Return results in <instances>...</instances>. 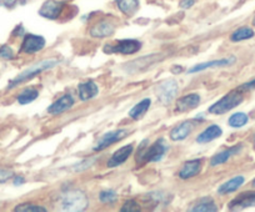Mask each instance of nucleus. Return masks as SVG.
<instances>
[{
	"instance_id": "f257e3e1",
	"label": "nucleus",
	"mask_w": 255,
	"mask_h": 212,
	"mask_svg": "<svg viewBox=\"0 0 255 212\" xmlns=\"http://www.w3.org/2000/svg\"><path fill=\"white\" fill-rule=\"evenodd\" d=\"M149 143L148 140H144L139 146V150L136 152V162L139 164H146V162H156L160 161L163 156L168 151L169 146L164 139L155 141L151 146H146Z\"/></svg>"
},
{
	"instance_id": "f03ea898",
	"label": "nucleus",
	"mask_w": 255,
	"mask_h": 212,
	"mask_svg": "<svg viewBox=\"0 0 255 212\" xmlns=\"http://www.w3.org/2000/svg\"><path fill=\"white\" fill-rule=\"evenodd\" d=\"M89 205L87 195L80 190H72L59 197L58 209L61 211H83Z\"/></svg>"
},
{
	"instance_id": "7ed1b4c3",
	"label": "nucleus",
	"mask_w": 255,
	"mask_h": 212,
	"mask_svg": "<svg viewBox=\"0 0 255 212\" xmlns=\"http://www.w3.org/2000/svg\"><path fill=\"white\" fill-rule=\"evenodd\" d=\"M243 99L244 97H243L242 90H233V91L228 92L225 96H223L219 101L213 104L209 108V113L214 114V115H222V114L228 113L237 108L238 105L242 104Z\"/></svg>"
},
{
	"instance_id": "20e7f679",
	"label": "nucleus",
	"mask_w": 255,
	"mask_h": 212,
	"mask_svg": "<svg viewBox=\"0 0 255 212\" xmlns=\"http://www.w3.org/2000/svg\"><path fill=\"white\" fill-rule=\"evenodd\" d=\"M58 64H59V62L56 59L43 60V62L38 63V64L33 65V67H30L29 69H26L25 71H23L20 75H18V76H16L14 80H11L8 87L9 89H11V87H15L16 85H19V84H21V82L26 81V80L31 79V77H34L35 75H38L39 72L45 71V70H48V69H51V68L56 67Z\"/></svg>"
},
{
	"instance_id": "39448f33",
	"label": "nucleus",
	"mask_w": 255,
	"mask_h": 212,
	"mask_svg": "<svg viewBox=\"0 0 255 212\" xmlns=\"http://www.w3.org/2000/svg\"><path fill=\"white\" fill-rule=\"evenodd\" d=\"M179 91V85L178 82L174 79L164 80L163 82L156 86V94H158L159 101L163 105L171 104L174 99L176 97Z\"/></svg>"
},
{
	"instance_id": "423d86ee",
	"label": "nucleus",
	"mask_w": 255,
	"mask_h": 212,
	"mask_svg": "<svg viewBox=\"0 0 255 212\" xmlns=\"http://www.w3.org/2000/svg\"><path fill=\"white\" fill-rule=\"evenodd\" d=\"M105 48V53H118V54L123 55H131L138 53L141 49V43L135 39H124V40H119L114 46L107 45Z\"/></svg>"
},
{
	"instance_id": "0eeeda50",
	"label": "nucleus",
	"mask_w": 255,
	"mask_h": 212,
	"mask_svg": "<svg viewBox=\"0 0 255 212\" xmlns=\"http://www.w3.org/2000/svg\"><path fill=\"white\" fill-rule=\"evenodd\" d=\"M45 39L40 35H33V34H28L24 36L23 44H21L20 51L25 53V54H34L38 51L43 50L45 46Z\"/></svg>"
},
{
	"instance_id": "6e6552de",
	"label": "nucleus",
	"mask_w": 255,
	"mask_h": 212,
	"mask_svg": "<svg viewBox=\"0 0 255 212\" xmlns=\"http://www.w3.org/2000/svg\"><path fill=\"white\" fill-rule=\"evenodd\" d=\"M128 135V130H124V129H119V130H115V131H110V133L105 134L103 135L102 138L99 139V141L97 142V145L94 146L93 150L94 151H102L104 148L109 147L110 145L113 143H117L119 142L120 140L125 138Z\"/></svg>"
},
{
	"instance_id": "1a4fd4ad",
	"label": "nucleus",
	"mask_w": 255,
	"mask_h": 212,
	"mask_svg": "<svg viewBox=\"0 0 255 212\" xmlns=\"http://www.w3.org/2000/svg\"><path fill=\"white\" fill-rule=\"evenodd\" d=\"M64 9V3L58 1V0H46L45 3L41 5L40 10H39V15L43 18L50 19V20H55L60 16L61 11Z\"/></svg>"
},
{
	"instance_id": "9d476101",
	"label": "nucleus",
	"mask_w": 255,
	"mask_h": 212,
	"mask_svg": "<svg viewBox=\"0 0 255 212\" xmlns=\"http://www.w3.org/2000/svg\"><path fill=\"white\" fill-rule=\"evenodd\" d=\"M255 206V192L249 191L240 194L239 196L235 197L233 201H230L229 210L232 211H238V210H244L248 207H254Z\"/></svg>"
},
{
	"instance_id": "9b49d317",
	"label": "nucleus",
	"mask_w": 255,
	"mask_h": 212,
	"mask_svg": "<svg viewBox=\"0 0 255 212\" xmlns=\"http://www.w3.org/2000/svg\"><path fill=\"white\" fill-rule=\"evenodd\" d=\"M115 31V25L109 20H102L99 23L94 24L90 29V35L93 38L103 39L108 38V36H112Z\"/></svg>"
},
{
	"instance_id": "f8f14e48",
	"label": "nucleus",
	"mask_w": 255,
	"mask_h": 212,
	"mask_svg": "<svg viewBox=\"0 0 255 212\" xmlns=\"http://www.w3.org/2000/svg\"><path fill=\"white\" fill-rule=\"evenodd\" d=\"M73 105H74V99H73L72 95H63V96L59 97L55 102H53L49 106L48 113L51 114V115H58V114H61L64 111L72 109Z\"/></svg>"
},
{
	"instance_id": "ddd939ff",
	"label": "nucleus",
	"mask_w": 255,
	"mask_h": 212,
	"mask_svg": "<svg viewBox=\"0 0 255 212\" xmlns=\"http://www.w3.org/2000/svg\"><path fill=\"white\" fill-rule=\"evenodd\" d=\"M200 104V96L198 94H188L185 96L180 97L176 101L175 111L178 113H186L193 109H195Z\"/></svg>"
},
{
	"instance_id": "4468645a",
	"label": "nucleus",
	"mask_w": 255,
	"mask_h": 212,
	"mask_svg": "<svg viewBox=\"0 0 255 212\" xmlns=\"http://www.w3.org/2000/svg\"><path fill=\"white\" fill-rule=\"evenodd\" d=\"M133 145H127V146H123L120 147L119 150L115 151L114 153L112 155V157L109 158V161H108V166L109 167H118L120 166L122 164H124L127 161L129 156L133 153Z\"/></svg>"
},
{
	"instance_id": "2eb2a0df",
	"label": "nucleus",
	"mask_w": 255,
	"mask_h": 212,
	"mask_svg": "<svg viewBox=\"0 0 255 212\" xmlns=\"http://www.w3.org/2000/svg\"><path fill=\"white\" fill-rule=\"evenodd\" d=\"M235 63V58L230 57L227 58V59H220V60H213V62H208V63H202V64L195 65L194 68H191L189 69V74H193V72H199L203 71V70L207 69H212V68H222V67H229V65L234 64Z\"/></svg>"
},
{
	"instance_id": "dca6fc26",
	"label": "nucleus",
	"mask_w": 255,
	"mask_h": 212,
	"mask_svg": "<svg viewBox=\"0 0 255 212\" xmlns=\"http://www.w3.org/2000/svg\"><path fill=\"white\" fill-rule=\"evenodd\" d=\"M200 171H202V160H190L183 165L179 172V177L183 180L191 179L199 175Z\"/></svg>"
},
{
	"instance_id": "f3484780",
	"label": "nucleus",
	"mask_w": 255,
	"mask_h": 212,
	"mask_svg": "<svg viewBox=\"0 0 255 212\" xmlns=\"http://www.w3.org/2000/svg\"><path fill=\"white\" fill-rule=\"evenodd\" d=\"M193 129H194V125H193L191 121H184V123H181L180 125L175 126V128L170 131V134H169L170 140L173 141L185 140V139L191 134Z\"/></svg>"
},
{
	"instance_id": "a211bd4d",
	"label": "nucleus",
	"mask_w": 255,
	"mask_h": 212,
	"mask_svg": "<svg viewBox=\"0 0 255 212\" xmlns=\"http://www.w3.org/2000/svg\"><path fill=\"white\" fill-rule=\"evenodd\" d=\"M78 92H79V97L83 101H88L92 100L99 94V87L94 81H85L79 84L78 86Z\"/></svg>"
},
{
	"instance_id": "6ab92c4d",
	"label": "nucleus",
	"mask_w": 255,
	"mask_h": 212,
	"mask_svg": "<svg viewBox=\"0 0 255 212\" xmlns=\"http://www.w3.org/2000/svg\"><path fill=\"white\" fill-rule=\"evenodd\" d=\"M242 145H235L227 148V150L222 151V152L217 153V155L213 156V158L210 160V166H218V165H222L224 164V162H227L232 156L237 155V153L242 150Z\"/></svg>"
},
{
	"instance_id": "aec40b11",
	"label": "nucleus",
	"mask_w": 255,
	"mask_h": 212,
	"mask_svg": "<svg viewBox=\"0 0 255 212\" xmlns=\"http://www.w3.org/2000/svg\"><path fill=\"white\" fill-rule=\"evenodd\" d=\"M223 134V130L220 129L219 125H210L209 128L205 129L202 134H199V136L197 138L198 143H208L210 141L215 140V139L220 138Z\"/></svg>"
},
{
	"instance_id": "412c9836",
	"label": "nucleus",
	"mask_w": 255,
	"mask_h": 212,
	"mask_svg": "<svg viewBox=\"0 0 255 212\" xmlns=\"http://www.w3.org/2000/svg\"><path fill=\"white\" fill-rule=\"evenodd\" d=\"M189 211L193 212H215L218 211V206L215 205V202L213 201V199L210 197H203L195 205H193V207L189 209Z\"/></svg>"
},
{
	"instance_id": "4be33fe9",
	"label": "nucleus",
	"mask_w": 255,
	"mask_h": 212,
	"mask_svg": "<svg viewBox=\"0 0 255 212\" xmlns=\"http://www.w3.org/2000/svg\"><path fill=\"white\" fill-rule=\"evenodd\" d=\"M244 181H245V179L243 176L233 177L232 180H229L228 182L223 184L222 186L218 189V194H219V195H227V194H230V192L237 191V190L239 189V187L242 186L243 184H244Z\"/></svg>"
},
{
	"instance_id": "5701e85b",
	"label": "nucleus",
	"mask_w": 255,
	"mask_h": 212,
	"mask_svg": "<svg viewBox=\"0 0 255 212\" xmlns=\"http://www.w3.org/2000/svg\"><path fill=\"white\" fill-rule=\"evenodd\" d=\"M150 104H151L150 99L141 100L139 104H136L135 106L131 109L130 113H129V116H130L133 120H140V119L145 115L146 111L149 110V108H150Z\"/></svg>"
},
{
	"instance_id": "b1692460",
	"label": "nucleus",
	"mask_w": 255,
	"mask_h": 212,
	"mask_svg": "<svg viewBox=\"0 0 255 212\" xmlns=\"http://www.w3.org/2000/svg\"><path fill=\"white\" fill-rule=\"evenodd\" d=\"M120 11L128 16H131L139 8V0H118Z\"/></svg>"
},
{
	"instance_id": "393cba45",
	"label": "nucleus",
	"mask_w": 255,
	"mask_h": 212,
	"mask_svg": "<svg viewBox=\"0 0 255 212\" xmlns=\"http://www.w3.org/2000/svg\"><path fill=\"white\" fill-rule=\"evenodd\" d=\"M254 36V30L248 26H243V28H239L238 30H235L234 33L230 36V40L234 41V43H238V41L248 40V39H252Z\"/></svg>"
},
{
	"instance_id": "a878e982",
	"label": "nucleus",
	"mask_w": 255,
	"mask_h": 212,
	"mask_svg": "<svg viewBox=\"0 0 255 212\" xmlns=\"http://www.w3.org/2000/svg\"><path fill=\"white\" fill-rule=\"evenodd\" d=\"M38 96H39L38 90L34 89V87H29V89L23 90V91L18 95V102L20 105L30 104V102H33Z\"/></svg>"
},
{
	"instance_id": "bb28decb",
	"label": "nucleus",
	"mask_w": 255,
	"mask_h": 212,
	"mask_svg": "<svg viewBox=\"0 0 255 212\" xmlns=\"http://www.w3.org/2000/svg\"><path fill=\"white\" fill-rule=\"evenodd\" d=\"M248 120H249V119H248L247 114L237 113V114H234V115L230 116L228 123H229V125L232 126V128L238 129V128H243V126L248 123Z\"/></svg>"
},
{
	"instance_id": "cd10ccee",
	"label": "nucleus",
	"mask_w": 255,
	"mask_h": 212,
	"mask_svg": "<svg viewBox=\"0 0 255 212\" xmlns=\"http://www.w3.org/2000/svg\"><path fill=\"white\" fill-rule=\"evenodd\" d=\"M16 212H46V209L35 204H21L14 209Z\"/></svg>"
},
{
	"instance_id": "c85d7f7f",
	"label": "nucleus",
	"mask_w": 255,
	"mask_h": 212,
	"mask_svg": "<svg viewBox=\"0 0 255 212\" xmlns=\"http://www.w3.org/2000/svg\"><path fill=\"white\" fill-rule=\"evenodd\" d=\"M99 200L103 204H113L118 200V194L113 190H104V191L100 192Z\"/></svg>"
},
{
	"instance_id": "c756f323",
	"label": "nucleus",
	"mask_w": 255,
	"mask_h": 212,
	"mask_svg": "<svg viewBox=\"0 0 255 212\" xmlns=\"http://www.w3.org/2000/svg\"><path fill=\"white\" fill-rule=\"evenodd\" d=\"M122 211L123 212H138L140 211V206L136 201L134 200H129V201L125 202L122 207Z\"/></svg>"
},
{
	"instance_id": "7c9ffc66",
	"label": "nucleus",
	"mask_w": 255,
	"mask_h": 212,
	"mask_svg": "<svg viewBox=\"0 0 255 212\" xmlns=\"http://www.w3.org/2000/svg\"><path fill=\"white\" fill-rule=\"evenodd\" d=\"M0 58H1V59H6V60L13 59L14 58L13 49L8 45L0 46Z\"/></svg>"
},
{
	"instance_id": "2f4dec72",
	"label": "nucleus",
	"mask_w": 255,
	"mask_h": 212,
	"mask_svg": "<svg viewBox=\"0 0 255 212\" xmlns=\"http://www.w3.org/2000/svg\"><path fill=\"white\" fill-rule=\"evenodd\" d=\"M13 177V171L9 169H0V184L8 181L9 179Z\"/></svg>"
},
{
	"instance_id": "473e14b6",
	"label": "nucleus",
	"mask_w": 255,
	"mask_h": 212,
	"mask_svg": "<svg viewBox=\"0 0 255 212\" xmlns=\"http://www.w3.org/2000/svg\"><path fill=\"white\" fill-rule=\"evenodd\" d=\"M19 3H24V0H0V6L14 8V6Z\"/></svg>"
},
{
	"instance_id": "72a5a7b5",
	"label": "nucleus",
	"mask_w": 255,
	"mask_h": 212,
	"mask_svg": "<svg viewBox=\"0 0 255 212\" xmlns=\"http://www.w3.org/2000/svg\"><path fill=\"white\" fill-rule=\"evenodd\" d=\"M194 3H195V0H181L180 6L183 9H189L194 5Z\"/></svg>"
},
{
	"instance_id": "f704fd0d",
	"label": "nucleus",
	"mask_w": 255,
	"mask_h": 212,
	"mask_svg": "<svg viewBox=\"0 0 255 212\" xmlns=\"http://www.w3.org/2000/svg\"><path fill=\"white\" fill-rule=\"evenodd\" d=\"M250 89H255V79L240 86V90H242V91L243 90H250Z\"/></svg>"
},
{
	"instance_id": "c9c22d12",
	"label": "nucleus",
	"mask_w": 255,
	"mask_h": 212,
	"mask_svg": "<svg viewBox=\"0 0 255 212\" xmlns=\"http://www.w3.org/2000/svg\"><path fill=\"white\" fill-rule=\"evenodd\" d=\"M24 182H25V180H24L23 176L14 177V185H15V186H20V185H23Z\"/></svg>"
},
{
	"instance_id": "e433bc0d",
	"label": "nucleus",
	"mask_w": 255,
	"mask_h": 212,
	"mask_svg": "<svg viewBox=\"0 0 255 212\" xmlns=\"http://www.w3.org/2000/svg\"><path fill=\"white\" fill-rule=\"evenodd\" d=\"M253 187H255V180H254V181H253Z\"/></svg>"
},
{
	"instance_id": "4c0bfd02",
	"label": "nucleus",
	"mask_w": 255,
	"mask_h": 212,
	"mask_svg": "<svg viewBox=\"0 0 255 212\" xmlns=\"http://www.w3.org/2000/svg\"><path fill=\"white\" fill-rule=\"evenodd\" d=\"M253 24H254V25H255V18H254V20H253Z\"/></svg>"
},
{
	"instance_id": "58836bf2",
	"label": "nucleus",
	"mask_w": 255,
	"mask_h": 212,
	"mask_svg": "<svg viewBox=\"0 0 255 212\" xmlns=\"http://www.w3.org/2000/svg\"><path fill=\"white\" fill-rule=\"evenodd\" d=\"M254 146H255V141H254Z\"/></svg>"
}]
</instances>
